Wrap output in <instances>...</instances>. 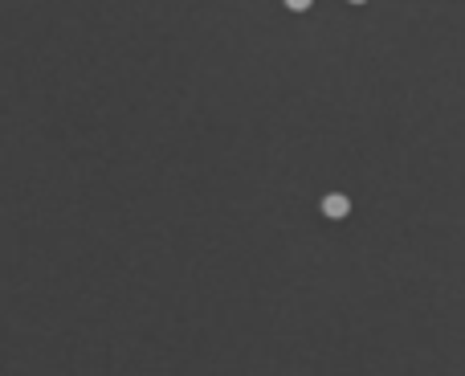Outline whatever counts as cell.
I'll return each mask as SVG.
<instances>
[{
  "instance_id": "6da1fadb",
  "label": "cell",
  "mask_w": 465,
  "mask_h": 376,
  "mask_svg": "<svg viewBox=\"0 0 465 376\" xmlns=\"http://www.w3.org/2000/svg\"><path fill=\"white\" fill-rule=\"evenodd\" d=\"M323 213L326 217H347V213H351V200H347L343 192H330L323 200Z\"/></svg>"
},
{
  "instance_id": "7a4b0ae2",
  "label": "cell",
  "mask_w": 465,
  "mask_h": 376,
  "mask_svg": "<svg viewBox=\"0 0 465 376\" xmlns=\"http://www.w3.org/2000/svg\"><path fill=\"white\" fill-rule=\"evenodd\" d=\"M310 4H315V0H286V8H294V12H306Z\"/></svg>"
},
{
  "instance_id": "3957f363",
  "label": "cell",
  "mask_w": 465,
  "mask_h": 376,
  "mask_svg": "<svg viewBox=\"0 0 465 376\" xmlns=\"http://www.w3.org/2000/svg\"><path fill=\"white\" fill-rule=\"evenodd\" d=\"M351 4H364V0H351Z\"/></svg>"
}]
</instances>
